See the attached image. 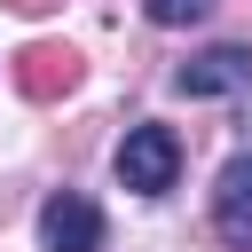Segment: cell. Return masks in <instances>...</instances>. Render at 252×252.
Here are the masks:
<instances>
[{
	"mask_svg": "<svg viewBox=\"0 0 252 252\" xmlns=\"http://www.w3.org/2000/svg\"><path fill=\"white\" fill-rule=\"evenodd\" d=\"M16 87H24L32 102L71 94V87H79V55H71V47H55V39H39V47H24V55H16Z\"/></svg>",
	"mask_w": 252,
	"mask_h": 252,
	"instance_id": "5",
	"label": "cell"
},
{
	"mask_svg": "<svg viewBox=\"0 0 252 252\" xmlns=\"http://www.w3.org/2000/svg\"><path fill=\"white\" fill-rule=\"evenodd\" d=\"M173 87L189 102H205V94H244L252 102V47H205V55H189L173 71Z\"/></svg>",
	"mask_w": 252,
	"mask_h": 252,
	"instance_id": "3",
	"label": "cell"
},
{
	"mask_svg": "<svg viewBox=\"0 0 252 252\" xmlns=\"http://www.w3.org/2000/svg\"><path fill=\"white\" fill-rule=\"evenodd\" d=\"M142 8H150V24H165V32H173V24H197V16H213V0H142Z\"/></svg>",
	"mask_w": 252,
	"mask_h": 252,
	"instance_id": "6",
	"label": "cell"
},
{
	"mask_svg": "<svg viewBox=\"0 0 252 252\" xmlns=\"http://www.w3.org/2000/svg\"><path fill=\"white\" fill-rule=\"evenodd\" d=\"M8 8H24V16H47V8H63V0H8Z\"/></svg>",
	"mask_w": 252,
	"mask_h": 252,
	"instance_id": "7",
	"label": "cell"
},
{
	"mask_svg": "<svg viewBox=\"0 0 252 252\" xmlns=\"http://www.w3.org/2000/svg\"><path fill=\"white\" fill-rule=\"evenodd\" d=\"M213 228L252 252V150H236L220 165V181H213Z\"/></svg>",
	"mask_w": 252,
	"mask_h": 252,
	"instance_id": "4",
	"label": "cell"
},
{
	"mask_svg": "<svg viewBox=\"0 0 252 252\" xmlns=\"http://www.w3.org/2000/svg\"><path fill=\"white\" fill-rule=\"evenodd\" d=\"M173 173H181V134L173 126H126V142H118V181L134 189V197H165L173 189Z\"/></svg>",
	"mask_w": 252,
	"mask_h": 252,
	"instance_id": "1",
	"label": "cell"
},
{
	"mask_svg": "<svg viewBox=\"0 0 252 252\" xmlns=\"http://www.w3.org/2000/svg\"><path fill=\"white\" fill-rule=\"evenodd\" d=\"M39 244L47 252H102V205L79 189H55L39 205Z\"/></svg>",
	"mask_w": 252,
	"mask_h": 252,
	"instance_id": "2",
	"label": "cell"
}]
</instances>
